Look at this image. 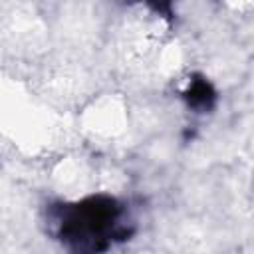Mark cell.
I'll return each mask as SVG.
<instances>
[{
    "instance_id": "obj_1",
    "label": "cell",
    "mask_w": 254,
    "mask_h": 254,
    "mask_svg": "<svg viewBox=\"0 0 254 254\" xmlns=\"http://www.w3.org/2000/svg\"><path fill=\"white\" fill-rule=\"evenodd\" d=\"M48 230L71 252H105L135 234L127 204L113 194L97 192L75 202L48 206Z\"/></svg>"
},
{
    "instance_id": "obj_2",
    "label": "cell",
    "mask_w": 254,
    "mask_h": 254,
    "mask_svg": "<svg viewBox=\"0 0 254 254\" xmlns=\"http://www.w3.org/2000/svg\"><path fill=\"white\" fill-rule=\"evenodd\" d=\"M183 101L187 103V107L194 113H210L216 105L218 93L214 89V85L210 83V79L202 73H192L189 77L187 87L181 91Z\"/></svg>"
},
{
    "instance_id": "obj_3",
    "label": "cell",
    "mask_w": 254,
    "mask_h": 254,
    "mask_svg": "<svg viewBox=\"0 0 254 254\" xmlns=\"http://www.w3.org/2000/svg\"><path fill=\"white\" fill-rule=\"evenodd\" d=\"M147 4V8L151 12H155L157 16L165 18L167 22L175 20V8H173V0H143Z\"/></svg>"
}]
</instances>
